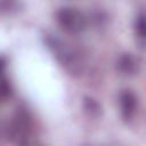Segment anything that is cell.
<instances>
[{"label": "cell", "instance_id": "cell-7", "mask_svg": "<svg viewBox=\"0 0 146 146\" xmlns=\"http://www.w3.org/2000/svg\"><path fill=\"white\" fill-rule=\"evenodd\" d=\"M135 32L140 41L146 42V14H139L136 17Z\"/></svg>", "mask_w": 146, "mask_h": 146}, {"label": "cell", "instance_id": "cell-8", "mask_svg": "<svg viewBox=\"0 0 146 146\" xmlns=\"http://www.w3.org/2000/svg\"><path fill=\"white\" fill-rule=\"evenodd\" d=\"M11 94H13V89H11L10 82L7 79V76L3 75L2 76V83H1V98L7 99L11 96Z\"/></svg>", "mask_w": 146, "mask_h": 146}, {"label": "cell", "instance_id": "cell-4", "mask_svg": "<svg viewBox=\"0 0 146 146\" xmlns=\"http://www.w3.org/2000/svg\"><path fill=\"white\" fill-rule=\"evenodd\" d=\"M139 59L130 52L119 56L116 60V71L123 76H132L139 71Z\"/></svg>", "mask_w": 146, "mask_h": 146}, {"label": "cell", "instance_id": "cell-3", "mask_svg": "<svg viewBox=\"0 0 146 146\" xmlns=\"http://www.w3.org/2000/svg\"><path fill=\"white\" fill-rule=\"evenodd\" d=\"M32 120L27 112L17 111L8 125V136L19 144H30L32 136Z\"/></svg>", "mask_w": 146, "mask_h": 146}, {"label": "cell", "instance_id": "cell-6", "mask_svg": "<svg viewBox=\"0 0 146 146\" xmlns=\"http://www.w3.org/2000/svg\"><path fill=\"white\" fill-rule=\"evenodd\" d=\"M83 108L86 113L91 117H97L102 114L100 104L92 97H84L83 99Z\"/></svg>", "mask_w": 146, "mask_h": 146}, {"label": "cell", "instance_id": "cell-1", "mask_svg": "<svg viewBox=\"0 0 146 146\" xmlns=\"http://www.w3.org/2000/svg\"><path fill=\"white\" fill-rule=\"evenodd\" d=\"M46 44L52 51L56 59L70 73L76 74L82 71L83 64L78 52L54 35H46Z\"/></svg>", "mask_w": 146, "mask_h": 146}, {"label": "cell", "instance_id": "cell-2", "mask_svg": "<svg viewBox=\"0 0 146 146\" xmlns=\"http://www.w3.org/2000/svg\"><path fill=\"white\" fill-rule=\"evenodd\" d=\"M56 22L63 31L70 34H79L83 32L87 26L84 15L72 7L60 8L56 13Z\"/></svg>", "mask_w": 146, "mask_h": 146}, {"label": "cell", "instance_id": "cell-5", "mask_svg": "<svg viewBox=\"0 0 146 146\" xmlns=\"http://www.w3.org/2000/svg\"><path fill=\"white\" fill-rule=\"evenodd\" d=\"M120 108H121V116L122 119L128 122L130 121L137 110V97L130 90H123L120 94Z\"/></svg>", "mask_w": 146, "mask_h": 146}]
</instances>
